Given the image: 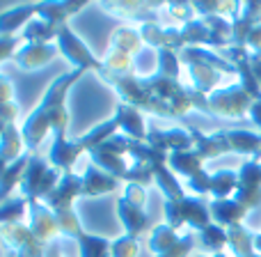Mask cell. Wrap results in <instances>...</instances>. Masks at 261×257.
I'll use <instances>...</instances> for the list:
<instances>
[{
	"label": "cell",
	"mask_w": 261,
	"mask_h": 257,
	"mask_svg": "<svg viewBox=\"0 0 261 257\" xmlns=\"http://www.w3.org/2000/svg\"><path fill=\"white\" fill-rule=\"evenodd\" d=\"M186 67H188V76H190V83H193V90L202 92V95H211V92L218 90L222 81V74L218 72L216 67L206 62H199V60H186Z\"/></svg>",
	"instance_id": "cell-23"
},
{
	"label": "cell",
	"mask_w": 261,
	"mask_h": 257,
	"mask_svg": "<svg viewBox=\"0 0 261 257\" xmlns=\"http://www.w3.org/2000/svg\"><path fill=\"white\" fill-rule=\"evenodd\" d=\"M5 257H25V255H21V253H12V250H7V255Z\"/></svg>",
	"instance_id": "cell-56"
},
{
	"label": "cell",
	"mask_w": 261,
	"mask_h": 257,
	"mask_svg": "<svg viewBox=\"0 0 261 257\" xmlns=\"http://www.w3.org/2000/svg\"><path fill=\"white\" fill-rule=\"evenodd\" d=\"M119 189V179L108 175L106 170L96 168L94 163L85 168L83 172V198H101V195L115 193Z\"/></svg>",
	"instance_id": "cell-17"
},
{
	"label": "cell",
	"mask_w": 261,
	"mask_h": 257,
	"mask_svg": "<svg viewBox=\"0 0 261 257\" xmlns=\"http://www.w3.org/2000/svg\"><path fill=\"white\" fill-rule=\"evenodd\" d=\"M128 145H130L128 135L117 133L110 140L101 143L99 147H94L92 152H87V156H90V161L94 163L96 168H101V170H106L108 175H113V177H117L119 181H124L126 179L128 168H130Z\"/></svg>",
	"instance_id": "cell-5"
},
{
	"label": "cell",
	"mask_w": 261,
	"mask_h": 257,
	"mask_svg": "<svg viewBox=\"0 0 261 257\" xmlns=\"http://www.w3.org/2000/svg\"><path fill=\"white\" fill-rule=\"evenodd\" d=\"M165 9L170 16H174L176 21H179V26L197 18V14H195V9H193V3H179V0H174V3H165Z\"/></svg>",
	"instance_id": "cell-43"
},
{
	"label": "cell",
	"mask_w": 261,
	"mask_h": 257,
	"mask_svg": "<svg viewBox=\"0 0 261 257\" xmlns=\"http://www.w3.org/2000/svg\"><path fill=\"white\" fill-rule=\"evenodd\" d=\"M156 74L179 81V74H181V58H179V53H176V51H172V49L156 51Z\"/></svg>",
	"instance_id": "cell-38"
},
{
	"label": "cell",
	"mask_w": 261,
	"mask_h": 257,
	"mask_svg": "<svg viewBox=\"0 0 261 257\" xmlns=\"http://www.w3.org/2000/svg\"><path fill=\"white\" fill-rule=\"evenodd\" d=\"M28 221V200L23 195H12L0 202V225Z\"/></svg>",
	"instance_id": "cell-36"
},
{
	"label": "cell",
	"mask_w": 261,
	"mask_h": 257,
	"mask_svg": "<svg viewBox=\"0 0 261 257\" xmlns=\"http://www.w3.org/2000/svg\"><path fill=\"white\" fill-rule=\"evenodd\" d=\"M195 239H197L199 248L208 255H218L229 246V235H227V230L222 225H218V223H211V225L204 227L202 232H197Z\"/></svg>",
	"instance_id": "cell-30"
},
{
	"label": "cell",
	"mask_w": 261,
	"mask_h": 257,
	"mask_svg": "<svg viewBox=\"0 0 261 257\" xmlns=\"http://www.w3.org/2000/svg\"><path fill=\"white\" fill-rule=\"evenodd\" d=\"M147 145H151L158 152H190L195 149L193 135H190V129L184 127H172V129H149L147 133Z\"/></svg>",
	"instance_id": "cell-13"
},
{
	"label": "cell",
	"mask_w": 261,
	"mask_h": 257,
	"mask_svg": "<svg viewBox=\"0 0 261 257\" xmlns=\"http://www.w3.org/2000/svg\"><path fill=\"white\" fill-rule=\"evenodd\" d=\"M190 135H193L195 143V152L204 158V161H213V158H220L229 152V143L225 138V131H216V133H202V131L190 127Z\"/></svg>",
	"instance_id": "cell-20"
},
{
	"label": "cell",
	"mask_w": 261,
	"mask_h": 257,
	"mask_svg": "<svg viewBox=\"0 0 261 257\" xmlns=\"http://www.w3.org/2000/svg\"><path fill=\"white\" fill-rule=\"evenodd\" d=\"M208 209H211V218L213 223L222 225L225 230L236 225H243L245 216L250 214V209H245L241 202H236L234 198H227V200H211L208 202Z\"/></svg>",
	"instance_id": "cell-21"
},
{
	"label": "cell",
	"mask_w": 261,
	"mask_h": 257,
	"mask_svg": "<svg viewBox=\"0 0 261 257\" xmlns=\"http://www.w3.org/2000/svg\"><path fill=\"white\" fill-rule=\"evenodd\" d=\"M0 241L7 250L12 253H21L25 257H41L46 253L48 246L41 239H37L32 235V230L28 227V223H7V225H0Z\"/></svg>",
	"instance_id": "cell-8"
},
{
	"label": "cell",
	"mask_w": 261,
	"mask_h": 257,
	"mask_svg": "<svg viewBox=\"0 0 261 257\" xmlns=\"http://www.w3.org/2000/svg\"><path fill=\"white\" fill-rule=\"evenodd\" d=\"M58 32L60 28L53 23L44 21V18H32L21 32V39L25 44H55L58 41Z\"/></svg>",
	"instance_id": "cell-29"
},
{
	"label": "cell",
	"mask_w": 261,
	"mask_h": 257,
	"mask_svg": "<svg viewBox=\"0 0 261 257\" xmlns=\"http://www.w3.org/2000/svg\"><path fill=\"white\" fill-rule=\"evenodd\" d=\"M254 248H257V253L261 255V235H254Z\"/></svg>",
	"instance_id": "cell-53"
},
{
	"label": "cell",
	"mask_w": 261,
	"mask_h": 257,
	"mask_svg": "<svg viewBox=\"0 0 261 257\" xmlns=\"http://www.w3.org/2000/svg\"><path fill=\"white\" fill-rule=\"evenodd\" d=\"M144 41L138 32V26H119L113 30L110 35V44L108 49L110 51H119V53H126V55H138L142 51Z\"/></svg>",
	"instance_id": "cell-27"
},
{
	"label": "cell",
	"mask_w": 261,
	"mask_h": 257,
	"mask_svg": "<svg viewBox=\"0 0 261 257\" xmlns=\"http://www.w3.org/2000/svg\"><path fill=\"white\" fill-rule=\"evenodd\" d=\"M9 166H12V163H9V161H5V158L0 156V179H3V177H5V172H7V168H9Z\"/></svg>",
	"instance_id": "cell-52"
},
{
	"label": "cell",
	"mask_w": 261,
	"mask_h": 257,
	"mask_svg": "<svg viewBox=\"0 0 261 257\" xmlns=\"http://www.w3.org/2000/svg\"><path fill=\"white\" fill-rule=\"evenodd\" d=\"M195 246H197V239H195V235L186 232V235L181 237V241L176 244V248L170 250L167 255H161V257H188L195 250Z\"/></svg>",
	"instance_id": "cell-45"
},
{
	"label": "cell",
	"mask_w": 261,
	"mask_h": 257,
	"mask_svg": "<svg viewBox=\"0 0 261 257\" xmlns=\"http://www.w3.org/2000/svg\"><path fill=\"white\" fill-rule=\"evenodd\" d=\"M252 72H254V76H257V81H259V85H261V58H257V55H252Z\"/></svg>",
	"instance_id": "cell-51"
},
{
	"label": "cell",
	"mask_w": 261,
	"mask_h": 257,
	"mask_svg": "<svg viewBox=\"0 0 261 257\" xmlns=\"http://www.w3.org/2000/svg\"><path fill=\"white\" fill-rule=\"evenodd\" d=\"M23 149H25V140H23V133H21V127L12 124V127L5 129V133L0 135V156L5 161L14 163L23 156Z\"/></svg>",
	"instance_id": "cell-34"
},
{
	"label": "cell",
	"mask_w": 261,
	"mask_h": 257,
	"mask_svg": "<svg viewBox=\"0 0 261 257\" xmlns=\"http://www.w3.org/2000/svg\"><path fill=\"white\" fill-rule=\"evenodd\" d=\"M181 232L174 230L172 225H167V223H156V225L149 230V250L153 253V257H161V255H167L170 250L176 248V244L181 241Z\"/></svg>",
	"instance_id": "cell-25"
},
{
	"label": "cell",
	"mask_w": 261,
	"mask_h": 257,
	"mask_svg": "<svg viewBox=\"0 0 261 257\" xmlns=\"http://www.w3.org/2000/svg\"><path fill=\"white\" fill-rule=\"evenodd\" d=\"M115 212H117V218L124 227V235L138 239V237L149 227L147 212H144L142 207H138V204H133L130 200H126L124 195L117 198V202H115Z\"/></svg>",
	"instance_id": "cell-16"
},
{
	"label": "cell",
	"mask_w": 261,
	"mask_h": 257,
	"mask_svg": "<svg viewBox=\"0 0 261 257\" xmlns=\"http://www.w3.org/2000/svg\"><path fill=\"white\" fill-rule=\"evenodd\" d=\"M83 198V175L76 172H64L60 184L55 186V191L44 200L55 214L60 212H71L76 200Z\"/></svg>",
	"instance_id": "cell-14"
},
{
	"label": "cell",
	"mask_w": 261,
	"mask_h": 257,
	"mask_svg": "<svg viewBox=\"0 0 261 257\" xmlns=\"http://www.w3.org/2000/svg\"><path fill=\"white\" fill-rule=\"evenodd\" d=\"M186 189L195 195V198H206L211 193V172L202 170L197 175H193L190 179H186Z\"/></svg>",
	"instance_id": "cell-42"
},
{
	"label": "cell",
	"mask_w": 261,
	"mask_h": 257,
	"mask_svg": "<svg viewBox=\"0 0 261 257\" xmlns=\"http://www.w3.org/2000/svg\"><path fill=\"white\" fill-rule=\"evenodd\" d=\"M140 255V241L135 237H119V239H113L110 244V257H138Z\"/></svg>",
	"instance_id": "cell-40"
},
{
	"label": "cell",
	"mask_w": 261,
	"mask_h": 257,
	"mask_svg": "<svg viewBox=\"0 0 261 257\" xmlns=\"http://www.w3.org/2000/svg\"><path fill=\"white\" fill-rule=\"evenodd\" d=\"M87 7V3H71V0H46V3L37 5V16L44 21L53 23V26L62 28L71 16Z\"/></svg>",
	"instance_id": "cell-19"
},
{
	"label": "cell",
	"mask_w": 261,
	"mask_h": 257,
	"mask_svg": "<svg viewBox=\"0 0 261 257\" xmlns=\"http://www.w3.org/2000/svg\"><path fill=\"white\" fill-rule=\"evenodd\" d=\"M18 49H21V46H18V37H3L0 35V64L9 58L14 60V55H16Z\"/></svg>",
	"instance_id": "cell-47"
},
{
	"label": "cell",
	"mask_w": 261,
	"mask_h": 257,
	"mask_svg": "<svg viewBox=\"0 0 261 257\" xmlns=\"http://www.w3.org/2000/svg\"><path fill=\"white\" fill-rule=\"evenodd\" d=\"M18 115H21V108H18L16 99L14 101H0V135L5 133V129L16 124Z\"/></svg>",
	"instance_id": "cell-44"
},
{
	"label": "cell",
	"mask_w": 261,
	"mask_h": 257,
	"mask_svg": "<svg viewBox=\"0 0 261 257\" xmlns=\"http://www.w3.org/2000/svg\"><path fill=\"white\" fill-rule=\"evenodd\" d=\"M83 69H71V72H64L50 83L44 90V97L37 104V108H32V113L25 118L21 127L23 140H25V147L30 149V154L44 143V138L50 133V124L53 118L62 106H67V95L73 85L83 78Z\"/></svg>",
	"instance_id": "cell-1"
},
{
	"label": "cell",
	"mask_w": 261,
	"mask_h": 257,
	"mask_svg": "<svg viewBox=\"0 0 261 257\" xmlns=\"http://www.w3.org/2000/svg\"><path fill=\"white\" fill-rule=\"evenodd\" d=\"M124 198L130 200L133 204H138V207H147V189L140 184H126L124 186Z\"/></svg>",
	"instance_id": "cell-46"
},
{
	"label": "cell",
	"mask_w": 261,
	"mask_h": 257,
	"mask_svg": "<svg viewBox=\"0 0 261 257\" xmlns=\"http://www.w3.org/2000/svg\"><path fill=\"white\" fill-rule=\"evenodd\" d=\"M64 172L53 168L50 163H46V158H41L39 154H30V161H28V168L23 172L21 179V195L28 200V202H35V200H41L44 202L50 193L55 191V186L60 184Z\"/></svg>",
	"instance_id": "cell-4"
},
{
	"label": "cell",
	"mask_w": 261,
	"mask_h": 257,
	"mask_svg": "<svg viewBox=\"0 0 261 257\" xmlns=\"http://www.w3.org/2000/svg\"><path fill=\"white\" fill-rule=\"evenodd\" d=\"M25 223H28V227L32 230V235H35L37 239L44 241L46 246H48L53 239L62 237L55 212L46 202H41V200L28 202V221Z\"/></svg>",
	"instance_id": "cell-11"
},
{
	"label": "cell",
	"mask_w": 261,
	"mask_h": 257,
	"mask_svg": "<svg viewBox=\"0 0 261 257\" xmlns=\"http://www.w3.org/2000/svg\"><path fill=\"white\" fill-rule=\"evenodd\" d=\"M236 189H239V170H216L211 172V193L208 198L211 200H227L234 198Z\"/></svg>",
	"instance_id": "cell-31"
},
{
	"label": "cell",
	"mask_w": 261,
	"mask_h": 257,
	"mask_svg": "<svg viewBox=\"0 0 261 257\" xmlns=\"http://www.w3.org/2000/svg\"><path fill=\"white\" fill-rule=\"evenodd\" d=\"M126 184H140L147 189L149 184H153V168L147 166V163H133L130 161V168L126 172Z\"/></svg>",
	"instance_id": "cell-41"
},
{
	"label": "cell",
	"mask_w": 261,
	"mask_h": 257,
	"mask_svg": "<svg viewBox=\"0 0 261 257\" xmlns=\"http://www.w3.org/2000/svg\"><path fill=\"white\" fill-rule=\"evenodd\" d=\"M245 49H248L252 55L261 58V23L259 26H254L252 32L248 35V44H245Z\"/></svg>",
	"instance_id": "cell-48"
},
{
	"label": "cell",
	"mask_w": 261,
	"mask_h": 257,
	"mask_svg": "<svg viewBox=\"0 0 261 257\" xmlns=\"http://www.w3.org/2000/svg\"><path fill=\"white\" fill-rule=\"evenodd\" d=\"M37 5L39 3H23V5H14L0 12V35L3 37H16L14 32L21 30L37 18Z\"/></svg>",
	"instance_id": "cell-18"
},
{
	"label": "cell",
	"mask_w": 261,
	"mask_h": 257,
	"mask_svg": "<svg viewBox=\"0 0 261 257\" xmlns=\"http://www.w3.org/2000/svg\"><path fill=\"white\" fill-rule=\"evenodd\" d=\"M14 83L9 76H5V74H0V101H14Z\"/></svg>",
	"instance_id": "cell-49"
},
{
	"label": "cell",
	"mask_w": 261,
	"mask_h": 257,
	"mask_svg": "<svg viewBox=\"0 0 261 257\" xmlns=\"http://www.w3.org/2000/svg\"><path fill=\"white\" fill-rule=\"evenodd\" d=\"M115 120L119 122V131H122L124 135H128L130 140H140V143H147V124H144L142 120V113H140L138 108H133V106H126L119 101L117 106H115Z\"/></svg>",
	"instance_id": "cell-24"
},
{
	"label": "cell",
	"mask_w": 261,
	"mask_h": 257,
	"mask_svg": "<svg viewBox=\"0 0 261 257\" xmlns=\"http://www.w3.org/2000/svg\"><path fill=\"white\" fill-rule=\"evenodd\" d=\"M119 133V122L115 120V115L113 118H108V120H103V122H99V124H94L87 133H83L81 138H78V143L83 145V149L85 152H92L94 147H99L101 143H106V140H110L113 135H117Z\"/></svg>",
	"instance_id": "cell-32"
},
{
	"label": "cell",
	"mask_w": 261,
	"mask_h": 257,
	"mask_svg": "<svg viewBox=\"0 0 261 257\" xmlns=\"http://www.w3.org/2000/svg\"><path fill=\"white\" fill-rule=\"evenodd\" d=\"M78 244V253L81 257H110V244L113 241L106 239V237H96L90 232H83Z\"/></svg>",
	"instance_id": "cell-37"
},
{
	"label": "cell",
	"mask_w": 261,
	"mask_h": 257,
	"mask_svg": "<svg viewBox=\"0 0 261 257\" xmlns=\"http://www.w3.org/2000/svg\"><path fill=\"white\" fill-rule=\"evenodd\" d=\"M151 168H153V184L158 186V191L163 193V198H165V200L186 198L184 186H181L179 177H176L174 172L170 170V166H167V158H165V161L153 163Z\"/></svg>",
	"instance_id": "cell-26"
},
{
	"label": "cell",
	"mask_w": 261,
	"mask_h": 257,
	"mask_svg": "<svg viewBox=\"0 0 261 257\" xmlns=\"http://www.w3.org/2000/svg\"><path fill=\"white\" fill-rule=\"evenodd\" d=\"M28 161H30V154H23L18 161H14L12 166L7 168L5 177L0 179V202H5L7 198H12L14 186H21V179H23V172H25V168H28Z\"/></svg>",
	"instance_id": "cell-35"
},
{
	"label": "cell",
	"mask_w": 261,
	"mask_h": 257,
	"mask_svg": "<svg viewBox=\"0 0 261 257\" xmlns=\"http://www.w3.org/2000/svg\"><path fill=\"white\" fill-rule=\"evenodd\" d=\"M41 257H62L60 253H55V250H50V248H46V253L41 255Z\"/></svg>",
	"instance_id": "cell-54"
},
{
	"label": "cell",
	"mask_w": 261,
	"mask_h": 257,
	"mask_svg": "<svg viewBox=\"0 0 261 257\" xmlns=\"http://www.w3.org/2000/svg\"><path fill=\"white\" fill-rule=\"evenodd\" d=\"M195 257H229V255H225V253H218V255H195Z\"/></svg>",
	"instance_id": "cell-55"
},
{
	"label": "cell",
	"mask_w": 261,
	"mask_h": 257,
	"mask_svg": "<svg viewBox=\"0 0 261 257\" xmlns=\"http://www.w3.org/2000/svg\"><path fill=\"white\" fill-rule=\"evenodd\" d=\"M163 214H165V223L172 225L174 230L181 227H190L195 232H202L213 223L211 209L204 198H195V195H186L179 200H165L163 202Z\"/></svg>",
	"instance_id": "cell-3"
},
{
	"label": "cell",
	"mask_w": 261,
	"mask_h": 257,
	"mask_svg": "<svg viewBox=\"0 0 261 257\" xmlns=\"http://www.w3.org/2000/svg\"><path fill=\"white\" fill-rule=\"evenodd\" d=\"M227 235H229V246L227 248L231 250L234 257H261L254 248V232H250L245 225L229 227Z\"/></svg>",
	"instance_id": "cell-33"
},
{
	"label": "cell",
	"mask_w": 261,
	"mask_h": 257,
	"mask_svg": "<svg viewBox=\"0 0 261 257\" xmlns=\"http://www.w3.org/2000/svg\"><path fill=\"white\" fill-rule=\"evenodd\" d=\"M254 99L243 90L241 83H231V85L218 87L216 92L208 95V110L211 118L220 120H243L250 115Z\"/></svg>",
	"instance_id": "cell-6"
},
{
	"label": "cell",
	"mask_w": 261,
	"mask_h": 257,
	"mask_svg": "<svg viewBox=\"0 0 261 257\" xmlns=\"http://www.w3.org/2000/svg\"><path fill=\"white\" fill-rule=\"evenodd\" d=\"M58 53V44H25L23 41V46L14 55V62L23 72H37V69L46 67L48 62H53Z\"/></svg>",
	"instance_id": "cell-15"
},
{
	"label": "cell",
	"mask_w": 261,
	"mask_h": 257,
	"mask_svg": "<svg viewBox=\"0 0 261 257\" xmlns=\"http://www.w3.org/2000/svg\"><path fill=\"white\" fill-rule=\"evenodd\" d=\"M58 51L73 69H83V72H94L99 74L103 69V62L92 53V49L71 30L69 26H62L58 32Z\"/></svg>",
	"instance_id": "cell-7"
},
{
	"label": "cell",
	"mask_w": 261,
	"mask_h": 257,
	"mask_svg": "<svg viewBox=\"0 0 261 257\" xmlns=\"http://www.w3.org/2000/svg\"><path fill=\"white\" fill-rule=\"evenodd\" d=\"M167 166L176 177L190 179L193 175L204 170V158L195 149H190V152H172L167 154Z\"/></svg>",
	"instance_id": "cell-28"
},
{
	"label": "cell",
	"mask_w": 261,
	"mask_h": 257,
	"mask_svg": "<svg viewBox=\"0 0 261 257\" xmlns=\"http://www.w3.org/2000/svg\"><path fill=\"white\" fill-rule=\"evenodd\" d=\"M50 152H48V163L62 172H73V166L78 163L81 154H85L83 145L78 138H69L67 131H55L50 133Z\"/></svg>",
	"instance_id": "cell-12"
},
{
	"label": "cell",
	"mask_w": 261,
	"mask_h": 257,
	"mask_svg": "<svg viewBox=\"0 0 261 257\" xmlns=\"http://www.w3.org/2000/svg\"><path fill=\"white\" fill-rule=\"evenodd\" d=\"M103 62V69L101 72H108L113 76H126V74H133V58L126 53H119V51H110L106 53V58L101 60Z\"/></svg>",
	"instance_id": "cell-39"
},
{
	"label": "cell",
	"mask_w": 261,
	"mask_h": 257,
	"mask_svg": "<svg viewBox=\"0 0 261 257\" xmlns=\"http://www.w3.org/2000/svg\"><path fill=\"white\" fill-rule=\"evenodd\" d=\"M96 76L110 85L115 90V95L119 97V101L126 106H133V108L142 110V113H151L156 118H163V120H174L172 110L163 104L158 97H153V92L147 87L142 76L138 74H126V76H113L108 72H99Z\"/></svg>",
	"instance_id": "cell-2"
},
{
	"label": "cell",
	"mask_w": 261,
	"mask_h": 257,
	"mask_svg": "<svg viewBox=\"0 0 261 257\" xmlns=\"http://www.w3.org/2000/svg\"><path fill=\"white\" fill-rule=\"evenodd\" d=\"M248 118H250V122H252L254 127L261 129V99L252 104V108H250V115H248Z\"/></svg>",
	"instance_id": "cell-50"
},
{
	"label": "cell",
	"mask_w": 261,
	"mask_h": 257,
	"mask_svg": "<svg viewBox=\"0 0 261 257\" xmlns=\"http://www.w3.org/2000/svg\"><path fill=\"white\" fill-rule=\"evenodd\" d=\"M234 200L241 202L245 209L261 207V163L259 161H245L239 168V189L234 193Z\"/></svg>",
	"instance_id": "cell-10"
},
{
	"label": "cell",
	"mask_w": 261,
	"mask_h": 257,
	"mask_svg": "<svg viewBox=\"0 0 261 257\" xmlns=\"http://www.w3.org/2000/svg\"><path fill=\"white\" fill-rule=\"evenodd\" d=\"M225 138L229 143L231 154L248 156L250 161H261V135L245 129H225Z\"/></svg>",
	"instance_id": "cell-22"
},
{
	"label": "cell",
	"mask_w": 261,
	"mask_h": 257,
	"mask_svg": "<svg viewBox=\"0 0 261 257\" xmlns=\"http://www.w3.org/2000/svg\"><path fill=\"white\" fill-rule=\"evenodd\" d=\"M94 5L117 18L133 21L135 26L158 23V12L165 9V3H147V0H119V3H94Z\"/></svg>",
	"instance_id": "cell-9"
}]
</instances>
